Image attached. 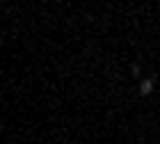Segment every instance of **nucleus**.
<instances>
[{
  "instance_id": "f257e3e1",
  "label": "nucleus",
  "mask_w": 160,
  "mask_h": 144,
  "mask_svg": "<svg viewBox=\"0 0 160 144\" xmlns=\"http://www.w3.org/2000/svg\"><path fill=\"white\" fill-rule=\"evenodd\" d=\"M154 87H157V83H154V77H144V80L138 83V93H141V96H151V93H154Z\"/></svg>"
}]
</instances>
